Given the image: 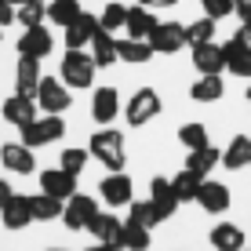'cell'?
I'll list each match as a JSON object with an SVG mask.
<instances>
[{
  "mask_svg": "<svg viewBox=\"0 0 251 251\" xmlns=\"http://www.w3.org/2000/svg\"><path fill=\"white\" fill-rule=\"evenodd\" d=\"M88 153L95 160H102L109 171H124V164H127L124 135H120L117 127H99V131L91 135V142H88Z\"/></svg>",
  "mask_w": 251,
  "mask_h": 251,
  "instance_id": "1",
  "label": "cell"
},
{
  "mask_svg": "<svg viewBox=\"0 0 251 251\" xmlns=\"http://www.w3.org/2000/svg\"><path fill=\"white\" fill-rule=\"evenodd\" d=\"M62 135H66V120L55 117V113H48V117H37V120H29V124L22 127V146L37 150V146L58 142Z\"/></svg>",
  "mask_w": 251,
  "mask_h": 251,
  "instance_id": "2",
  "label": "cell"
},
{
  "mask_svg": "<svg viewBox=\"0 0 251 251\" xmlns=\"http://www.w3.org/2000/svg\"><path fill=\"white\" fill-rule=\"evenodd\" d=\"M95 58L91 55H84V51H66V58H62V84L66 88H91V80H95Z\"/></svg>",
  "mask_w": 251,
  "mask_h": 251,
  "instance_id": "3",
  "label": "cell"
},
{
  "mask_svg": "<svg viewBox=\"0 0 251 251\" xmlns=\"http://www.w3.org/2000/svg\"><path fill=\"white\" fill-rule=\"evenodd\" d=\"M160 95L153 91V88H138L131 99H127V109H124V120L131 127H142V124H150L153 117H160Z\"/></svg>",
  "mask_w": 251,
  "mask_h": 251,
  "instance_id": "4",
  "label": "cell"
},
{
  "mask_svg": "<svg viewBox=\"0 0 251 251\" xmlns=\"http://www.w3.org/2000/svg\"><path fill=\"white\" fill-rule=\"evenodd\" d=\"M33 99H37V106L44 109V113H55V117H58V113H66V109H69V102H73V91H69L62 80H55V76H44Z\"/></svg>",
  "mask_w": 251,
  "mask_h": 251,
  "instance_id": "5",
  "label": "cell"
},
{
  "mask_svg": "<svg viewBox=\"0 0 251 251\" xmlns=\"http://www.w3.org/2000/svg\"><path fill=\"white\" fill-rule=\"evenodd\" d=\"M153 55H175L186 48V25L182 22H157V29L150 33Z\"/></svg>",
  "mask_w": 251,
  "mask_h": 251,
  "instance_id": "6",
  "label": "cell"
},
{
  "mask_svg": "<svg viewBox=\"0 0 251 251\" xmlns=\"http://www.w3.org/2000/svg\"><path fill=\"white\" fill-rule=\"evenodd\" d=\"M88 233L99 244H109V248H117V251H124V222L117 219V215H109V211H99L91 219V226Z\"/></svg>",
  "mask_w": 251,
  "mask_h": 251,
  "instance_id": "7",
  "label": "cell"
},
{
  "mask_svg": "<svg viewBox=\"0 0 251 251\" xmlns=\"http://www.w3.org/2000/svg\"><path fill=\"white\" fill-rule=\"evenodd\" d=\"M95 215H99V204H95V197H84V193H73L62 207V222L69 229H88Z\"/></svg>",
  "mask_w": 251,
  "mask_h": 251,
  "instance_id": "8",
  "label": "cell"
},
{
  "mask_svg": "<svg viewBox=\"0 0 251 251\" xmlns=\"http://www.w3.org/2000/svg\"><path fill=\"white\" fill-rule=\"evenodd\" d=\"M51 48H55V40H51V33L44 29V25H29V29L19 37V55L22 58H48Z\"/></svg>",
  "mask_w": 251,
  "mask_h": 251,
  "instance_id": "9",
  "label": "cell"
},
{
  "mask_svg": "<svg viewBox=\"0 0 251 251\" xmlns=\"http://www.w3.org/2000/svg\"><path fill=\"white\" fill-rule=\"evenodd\" d=\"M99 197H102V201H106L109 207H124V204H131V197H135V186H131V178H127V175L113 171V175H106V178H102V186H99Z\"/></svg>",
  "mask_w": 251,
  "mask_h": 251,
  "instance_id": "10",
  "label": "cell"
},
{
  "mask_svg": "<svg viewBox=\"0 0 251 251\" xmlns=\"http://www.w3.org/2000/svg\"><path fill=\"white\" fill-rule=\"evenodd\" d=\"M229 186H222V182H215V178H204L201 189H197V204L204 207L207 215H222L229 207Z\"/></svg>",
  "mask_w": 251,
  "mask_h": 251,
  "instance_id": "11",
  "label": "cell"
},
{
  "mask_svg": "<svg viewBox=\"0 0 251 251\" xmlns=\"http://www.w3.org/2000/svg\"><path fill=\"white\" fill-rule=\"evenodd\" d=\"M0 160H4V168L15 171V175H33V171H37L33 150L22 146V142H4V146H0Z\"/></svg>",
  "mask_w": 251,
  "mask_h": 251,
  "instance_id": "12",
  "label": "cell"
},
{
  "mask_svg": "<svg viewBox=\"0 0 251 251\" xmlns=\"http://www.w3.org/2000/svg\"><path fill=\"white\" fill-rule=\"evenodd\" d=\"M99 29H102L99 19L88 15V11H80V19L66 25V51H84V44H91V37Z\"/></svg>",
  "mask_w": 251,
  "mask_h": 251,
  "instance_id": "13",
  "label": "cell"
},
{
  "mask_svg": "<svg viewBox=\"0 0 251 251\" xmlns=\"http://www.w3.org/2000/svg\"><path fill=\"white\" fill-rule=\"evenodd\" d=\"M120 113V91L117 88H99L95 91V99H91V117H95V124H102V127H109L117 120Z\"/></svg>",
  "mask_w": 251,
  "mask_h": 251,
  "instance_id": "14",
  "label": "cell"
},
{
  "mask_svg": "<svg viewBox=\"0 0 251 251\" xmlns=\"http://www.w3.org/2000/svg\"><path fill=\"white\" fill-rule=\"evenodd\" d=\"M37 99H29V95H11V99L4 102V109H0V113H4V120L7 124H15V127H25L29 124V120H37Z\"/></svg>",
  "mask_w": 251,
  "mask_h": 251,
  "instance_id": "15",
  "label": "cell"
},
{
  "mask_svg": "<svg viewBox=\"0 0 251 251\" xmlns=\"http://www.w3.org/2000/svg\"><path fill=\"white\" fill-rule=\"evenodd\" d=\"M40 193L58 197V201H69V197L76 193V175H69V171H62V168L44 171V175H40Z\"/></svg>",
  "mask_w": 251,
  "mask_h": 251,
  "instance_id": "16",
  "label": "cell"
},
{
  "mask_svg": "<svg viewBox=\"0 0 251 251\" xmlns=\"http://www.w3.org/2000/svg\"><path fill=\"white\" fill-rule=\"evenodd\" d=\"M150 201L157 204L160 219H171V215H175L178 197H175V186H171V178H164V175H153V178H150Z\"/></svg>",
  "mask_w": 251,
  "mask_h": 251,
  "instance_id": "17",
  "label": "cell"
},
{
  "mask_svg": "<svg viewBox=\"0 0 251 251\" xmlns=\"http://www.w3.org/2000/svg\"><path fill=\"white\" fill-rule=\"evenodd\" d=\"M0 219H4V226H7V229H15V233L25 229V226L33 222V204H29V197H22V193H19V197H11V201L0 207Z\"/></svg>",
  "mask_w": 251,
  "mask_h": 251,
  "instance_id": "18",
  "label": "cell"
},
{
  "mask_svg": "<svg viewBox=\"0 0 251 251\" xmlns=\"http://www.w3.org/2000/svg\"><path fill=\"white\" fill-rule=\"evenodd\" d=\"M124 29H127V37H135V40H150V33L157 29V15H153V7H142V4L127 7Z\"/></svg>",
  "mask_w": 251,
  "mask_h": 251,
  "instance_id": "19",
  "label": "cell"
},
{
  "mask_svg": "<svg viewBox=\"0 0 251 251\" xmlns=\"http://www.w3.org/2000/svg\"><path fill=\"white\" fill-rule=\"evenodd\" d=\"M193 66L201 69V76H207V73H222V69H226L222 44H215V40H207V44H197V48H193Z\"/></svg>",
  "mask_w": 251,
  "mask_h": 251,
  "instance_id": "20",
  "label": "cell"
},
{
  "mask_svg": "<svg viewBox=\"0 0 251 251\" xmlns=\"http://www.w3.org/2000/svg\"><path fill=\"white\" fill-rule=\"evenodd\" d=\"M222 55H226V69H229L233 76H240V80H251V51L240 44L237 37L222 44Z\"/></svg>",
  "mask_w": 251,
  "mask_h": 251,
  "instance_id": "21",
  "label": "cell"
},
{
  "mask_svg": "<svg viewBox=\"0 0 251 251\" xmlns=\"http://www.w3.org/2000/svg\"><path fill=\"white\" fill-rule=\"evenodd\" d=\"M40 62L37 58H19V66H15V95H37V88H40Z\"/></svg>",
  "mask_w": 251,
  "mask_h": 251,
  "instance_id": "22",
  "label": "cell"
},
{
  "mask_svg": "<svg viewBox=\"0 0 251 251\" xmlns=\"http://www.w3.org/2000/svg\"><path fill=\"white\" fill-rule=\"evenodd\" d=\"M222 168H229V171L251 168V135H237L226 150H222Z\"/></svg>",
  "mask_w": 251,
  "mask_h": 251,
  "instance_id": "23",
  "label": "cell"
},
{
  "mask_svg": "<svg viewBox=\"0 0 251 251\" xmlns=\"http://www.w3.org/2000/svg\"><path fill=\"white\" fill-rule=\"evenodd\" d=\"M211 248L215 251H244V229L233 222H219L211 229Z\"/></svg>",
  "mask_w": 251,
  "mask_h": 251,
  "instance_id": "24",
  "label": "cell"
},
{
  "mask_svg": "<svg viewBox=\"0 0 251 251\" xmlns=\"http://www.w3.org/2000/svg\"><path fill=\"white\" fill-rule=\"evenodd\" d=\"M226 88H222V73H207L201 80H193V88H189V99L193 102H219Z\"/></svg>",
  "mask_w": 251,
  "mask_h": 251,
  "instance_id": "25",
  "label": "cell"
},
{
  "mask_svg": "<svg viewBox=\"0 0 251 251\" xmlns=\"http://www.w3.org/2000/svg\"><path fill=\"white\" fill-rule=\"evenodd\" d=\"M117 58H124V62H131V66H142V62L153 58V48H150V40L124 37V40H117Z\"/></svg>",
  "mask_w": 251,
  "mask_h": 251,
  "instance_id": "26",
  "label": "cell"
},
{
  "mask_svg": "<svg viewBox=\"0 0 251 251\" xmlns=\"http://www.w3.org/2000/svg\"><path fill=\"white\" fill-rule=\"evenodd\" d=\"M215 164H222V153L215 150V146H204V150H189L186 153V168L193 171V175H211Z\"/></svg>",
  "mask_w": 251,
  "mask_h": 251,
  "instance_id": "27",
  "label": "cell"
},
{
  "mask_svg": "<svg viewBox=\"0 0 251 251\" xmlns=\"http://www.w3.org/2000/svg\"><path fill=\"white\" fill-rule=\"evenodd\" d=\"M91 58H95V66H113L117 62V40H113V33L99 29L91 37Z\"/></svg>",
  "mask_w": 251,
  "mask_h": 251,
  "instance_id": "28",
  "label": "cell"
},
{
  "mask_svg": "<svg viewBox=\"0 0 251 251\" xmlns=\"http://www.w3.org/2000/svg\"><path fill=\"white\" fill-rule=\"evenodd\" d=\"M29 204H33V222H51V219H62V207H66V201H58V197H48V193L29 197Z\"/></svg>",
  "mask_w": 251,
  "mask_h": 251,
  "instance_id": "29",
  "label": "cell"
},
{
  "mask_svg": "<svg viewBox=\"0 0 251 251\" xmlns=\"http://www.w3.org/2000/svg\"><path fill=\"white\" fill-rule=\"evenodd\" d=\"M204 182V175H193L189 168H182L175 178H171V186H175V197H178V204H186V201H197V189H201Z\"/></svg>",
  "mask_w": 251,
  "mask_h": 251,
  "instance_id": "30",
  "label": "cell"
},
{
  "mask_svg": "<svg viewBox=\"0 0 251 251\" xmlns=\"http://www.w3.org/2000/svg\"><path fill=\"white\" fill-rule=\"evenodd\" d=\"M48 19V0H22L19 7H15V22H22L25 29L29 25H40Z\"/></svg>",
  "mask_w": 251,
  "mask_h": 251,
  "instance_id": "31",
  "label": "cell"
},
{
  "mask_svg": "<svg viewBox=\"0 0 251 251\" xmlns=\"http://www.w3.org/2000/svg\"><path fill=\"white\" fill-rule=\"evenodd\" d=\"M48 19L66 29L69 22L80 19V0H51V4H48Z\"/></svg>",
  "mask_w": 251,
  "mask_h": 251,
  "instance_id": "32",
  "label": "cell"
},
{
  "mask_svg": "<svg viewBox=\"0 0 251 251\" xmlns=\"http://www.w3.org/2000/svg\"><path fill=\"white\" fill-rule=\"evenodd\" d=\"M178 142H182L186 150H204V146H211V138H207V127L193 120V124L178 127Z\"/></svg>",
  "mask_w": 251,
  "mask_h": 251,
  "instance_id": "33",
  "label": "cell"
},
{
  "mask_svg": "<svg viewBox=\"0 0 251 251\" xmlns=\"http://www.w3.org/2000/svg\"><path fill=\"white\" fill-rule=\"evenodd\" d=\"M127 207H131V222H138V226H146V229H153V226H160V222H164L153 201H135Z\"/></svg>",
  "mask_w": 251,
  "mask_h": 251,
  "instance_id": "34",
  "label": "cell"
},
{
  "mask_svg": "<svg viewBox=\"0 0 251 251\" xmlns=\"http://www.w3.org/2000/svg\"><path fill=\"white\" fill-rule=\"evenodd\" d=\"M207 40H215V19H197V22H189L186 25V44L189 48H197V44H207Z\"/></svg>",
  "mask_w": 251,
  "mask_h": 251,
  "instance_id": "35",
  "label": "cell"
},
{
  "mask_svg": "<svg viewBox=\"0 0 251 251\" xmlns=\"http://www.w3.org/2000/svg\"><path fill=\"white\" fill-rule=\"evenodd\" d=\"M124 248L127 251H150V229L127 219L124 222Z\"/></svg>",
  "mask_w": 251,
  "mask_h": 251,
  "instance_id": "36",
  "label": "cell"
},
{
  "mask_svg": "<svg viewBox=\"0 0 251 251\" xmlns=\"http://www.w3.org/2000/svg\"><path fill=\"white\" fill-rule=\"evenodd\" d=\"M124 22H127V7H124V4H117V0H113V4H106V11L99 15V25H102L106 33L124 29Z\"/></svg>",
  "mask_w": 251,
  "mask_h": 251,
  "instance_id": "37",
  "label": "cell"
},
{
  "mask_svg": "<svg viewBox=\"0 0 251 251\" xmlns=\"http://www.w3.org/2000/svg\"><path fill=\"white\" fill-rule=\"evenodd\" d=\"M88 157H91L88 150H80V146H69V150H62V164H58V168L69 171V175H80L84 164H88Z\"/></svg>",
  "mask_w": 251,
  "mask_h": 251,
  "instance_id": "38",
  "label": "cell"
},
{
  "mask_svg": "<svg viewBox=\"0 0 251 251\" xmlns=\"http://www.w3.org/2000/svg\"><path fill=\"white\" fill-rule=\"evenodd\" d=\"M201 4H204V15H207V19H215V22L237 11V4H233V0H201Z\"/></svg>",
  "mask_w": 251,
  "mask_h": 251,
  "instance_id": "39",
  "label": "cell"
},
{
  "mask_svg": "<svg viewBox=\"0 0 251 251\" xmlns=\"http://www.w3.org/2000/svg\"><path fill=\"white\" fill-rule=\"evenodd\" d=\"M15 22V4L11 0H0V25H11Z\"/></svg>",
  "mask_w": 251,
  "mask_h": 251,
  "instance_id": "40",
  "label": "cell"
},
{
  "mask_svg": "<svg viewBox=\"0 0 251 251\" xmlns=\"http://www.w3.org/2000/svg\"><path fill=\"white\" fill-rule=\"evenodd\" d=\"M233 4H237L233 15H240V22H251V0H233Z\"/></svg>",
  "mask_w": 251,
  "mask_h": 251,
  "instance_id": "41",
  "label": "cell"
},
{
  "mask_svg": "<svg viewBox=\"0 0 251 251\" xmlns=\"http://www.w3.org/2000/svg\"><path fill=\"white\" fill-rule=\"evenodd\" d=\"M237 40H240V44H244V48L251 51V22H244V25L237 29Z\"/></svg>",
  "mask_w": 251,
  "mask_h": 251,
  "instance_id": "42",
  "label": "cell"
},
{
  "mask_svg": "<svg viewBox=\"0 0 251 251\" xmlns=\"http://www.w3.org/2000/svg\"><path fill=\"white\" fill-rule=\"evenodd\" d=\"M11 197H15V193H11V186H7L4 178H0V207H4L7 201H11Z\"/></svg>",
  "mask_w": 251,
  "mask_h": 251,
  "instance_id": "43",
  "label": "cell"
},
{
  "mask_svg": "<svg viewBox=\"0 0 251 251\" xmlns=\"http://www.w3.org/2000/svg\"><path fill=\"white\" fill-rule=\"evenodd\" d=\"M142 7H171V4H178V0H138Z\"/></svg>",
  "mask_w": 251,
  "mask_h": 251,
  "instance_id": "44",
  "label": "cell"
},
{
  "mask_svg": "<svg viewBox=\"0 0 251 251\" xmlns=\"http://www.w3.org/2000/svg\"><path fill=\"white\" fill-rule=\"evenodd\" d=\"M88 251H117V248H109V244H99V240H95V244H91Z\"/></svg>",
  "mask_w": 251,
  "mask_h": 251,
  "instance_id": "45",
  "label": "cell"
},
{
  "mask_svg": "<svg viewBox=\"0 0 251 251\" xmlns=\"http://www.w3.org/2000/svg\"><path fill=\"white\" fill-rule=\"evenodd\" d=\"M11 4H15V7H19V4H22V0H11Z\"/></svg>",
  "mask_w": 251,
  "mask_h": 251,
  "instance_id": "46",
  "label": "cell"
},
{
  "mask_svg": "<svg viewBox=\"0 0 251 251\" xmlns=\"http://www.w3.org/2000/svg\"><path fill=\"white\" fill-rule=\"evenodd\" d=\"M51 251H66V248H51Z\"/></svg>",
  "mask_w": 251,
  "mask_h": 251,
  "instance_id": "47",
  "label": "cell"
},
{
  "mask_svg": "<svg viewBox=\"0 0 251 251\" xmlns=\"http://www.w3.org/2000/svg\"><path fill=\"white\" fill-rule=\"evenodd\" d=\"M248 102H251V88H248Z\"/></svg>",
  "mask_w": 251,
  "mask_h": 251,
  "instance_id": "48",
  "label": "cell"
}]
</instances>
